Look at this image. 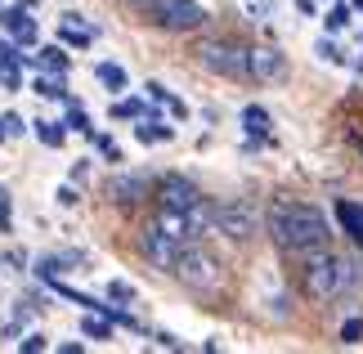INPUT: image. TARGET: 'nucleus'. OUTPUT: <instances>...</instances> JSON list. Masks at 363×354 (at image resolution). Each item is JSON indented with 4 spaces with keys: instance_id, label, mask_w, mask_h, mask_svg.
Instances as JSON below:
<instances>
[{
    "instance_id": "1",
    "label": "nucleus",
    "mask_w": 363,
    "mask_h": 354,
    "mask_svg": "<svg viewBox=\"0 0 363 354\" xmlns=\"http://www.w3.org/2000/svg\"><path fill=\"white\" fill-rule=\"evenodd\" d=\"M264 233H269L274 247L287 251V256H305V251L332 243L328 216L318 206L301 202V197H274L269 211H264Z\"/></svg>"
},
{
    "instance_id": "2",
    "label": "nucleus",
    "mask_w": 363,
    "mask_h": 354,
    "mask_svg": "<svg viewBox=\"0 0 363 354\" xmlns=\"http://www.w3.org/2000/svg\"><path fill=\"white\" fill-rule=\"evenodd\" d=\"M359 282V269L350 256H341V251H332L328 247H314V251H305L301 256V287L310 301L318 305H328V301H337V296H345Z\"/></svg>"
},
{
    "instance_id": "3",
    "label": "nucleus",
    "mask_w": 363,
    "mask_h": 354,
    "mask_svg": "<svg viewBox=\"0 0 363 354\" xmlns=\"http://www.w3.org/2000/svg\"><path fill=\"white\" fill-rule=\"evenodd\" d=\"M171 274L184 282L189 292H220V287H225V265H220L206 247H198V243H189L184 251H179V260H175Z\"/></svg>"
},
{
    "instance_id": "4",
    "label": "nucleus",
    "mask_w": 363,
    "mask_h": 354,
    "mask_svg": "<svg viewBox=\"0 0 363 354\" xmlns=\"http://www.w3.org/2000/svg\"><path fill=\"white\" fill-rule=\"evenodd\" d=\"M193 59H198L206 72L225 77V81H247V45H238V40L206 36V40H198Z\"/></svg>"
},
{
    "instance_id": "5",
    "label": "nucleus",
    "mask_w": 363,
    "mask_h": 354,
    "mask_svg": "<svg viewBox=\"0 0 363 354\" xmlns=\"http://www.w3.org/2000/svg\"><path fill=\"white\" fill-rule=\"evenodd\" d=\"M211 229L225 233L229 243H251L260 233V216L247 202H216L211 206Z\"/></svg>"
},
{
    "instance_id": "6",
    "label": "nucleus",
    "mask_w": 363,
    "mask_h": 354,
    "mask_svg": "<svg viewBox=\"0 0 363 354\" xmlns=\"http://www.w3.org/2000/svg\"><path fill=\"white\" fill-rule=\"evenodd\" d=\"M148 18L162 27V32H198L206 23V9L198 0H152Z\"/></svg>"
},
{
    "instance_id": "7",
    "label": "nucleus",
    "mask_w": 363,
    "mask_h": 354,
    "mask_svg": "<svg viewBox=\"0 0 363 354\" xmlns=\"http://www.w3.org/2000/svg\"><path fill=\"white\" fill-rule=\"evenodd\" d=\"M184 247H189V243H179V238H171V233H166L157 220H148L144 229H139V251L148 256V265L166 269V274L175 269V260H179V251H184Z\"/></svg>"
},
{
    "instance_id": "8",
    "label": "nucleus",
    "mask_w": 363,
    "mask_h": 354,
    "mask_svg": "<svg viewBox=\"0 0 363 354\" xmlns=\"http://www.w3.org/2000/svg\"><path fill=\"white\" fill-rule=\"evenodd\" d=\"M152 197H157V206H171V211H193L202 202V189L184 175H162L157 189H152Z\"/></svg>"
},
{
    "instance_id": "9",
    "label": "nucleus",
    "mask_w": 363,
    "mask_h": 354,
    "mask_svg": "<svg viewBox=\"0 0 363 354\" xmlns=\"http://www.w3.org/2000/svg\"><path fill=\"white\" fill-rule=\"evenodd\" d=\"M287 54L274 45H247V81H283Z\"/></svg>"
},
{
    "instance_id": "10",
    "label": "nucleus",
    "mask_w": 363,
    "mask_h": 354,
    "mask_svg": "<svg viewBox=\"0 0 363 354\" xmlns=\"http://www.w3.org/2000/svg\"><path fill=\"white\" fill-rule=\"evenodd\" d=\"M108 197H113L117 206L144 202V197H148V175H125V171H117L113 179H108Z\"/></svg>"
},
{
    "instance_id": "11",
    "label": "nucleus",
    "mask_w": 363,
    "mask_h": 354,
    "mask_svg": "<svg viewBox=\"0 0 363 354\" xmlns=\"http://www.w3.org/2000/svg\"><path fill=\"white\" fill-rule=\"evenodd\" d=\"M337 224H341V233L363 251V202H350V197H341V202H337Z\"/></svg>"
},
{
    "instance_id": "12",
    "label": "nucleus",
    "mask_w": 363,
    "mask_h": 354,
    "mask_svg": "<svg viewBox=\"0 0 363 354\" xmlns=\"http://www.w3.org/2000/svg\"><path fill=\"white\" fill-rule=\"evenodd\" d=\"M0 27H5V32H13L23 45H32V40H36V23H32V13H27V5L5 9V13H0Z\"/></svg>"
},
{
    "instance_id": "13",
    "label": "nucleus",
    "mask_w": 363,
    "mask_h": 354,
    "mask_svg": "<svg viewBox=\"0 0 363 354\" xmlns=\"http://www.w3.org/2000/svg\"><path fill=\"white\" fill-rule=\"evenodd\" d=\"M242 126H247V135H269V131H274V117H269V108L247 104V108H242Z\"/></svg>"
},
{
    "instance_id": "14",
    "label": "nucleus",
    "mask_w": 363,
    "mask_h": 354,
    "mask_svg": "<svg viewBox=\"0 0 363 354\" xmlns=\"http://www.w3.org/2000/svg\"><path fill=\"white\" fill-rule=\"evenodd\" d=\"M94 77H99L108 90H125V86H130V77H125L121 63H94Z\"/></svg>"
},
{
    "instance_id": "15",
    "label": "nucleus",
    "mask_w": 363,
    "mask_h": 354,
    "mask_svg": "<svg viewBox=\"0 0 363 354\" xmlns=\"http://www.w3.org/2000/svg\"><path fill=\"white\" fill-rule=\"evenodd\" d=\"M135 135L144 139V144H166L175 131H171V126H162L157 117H144V126H135Z\"/></svg>"
},
{
    "instance_id": "16",
    "label": "nucleus",
    "mask_w": 363,
    "mask_h": 354,
    "mask_svg": "<svg viewBox=\"0 0 363 354\" xmlns=\"http://www.w3.org/2000/svg\"><path fill=\"white\" fill-rule=\"evenodd\" d=\"M59 36L67 40V45H77V50H86L90 40H94V32H86V27H77V13H67V23L59 27Z\"/></svg>"
},
{
    "instance_id": "17",
    "label": "nucleus",
    "mask_w": 363,
    "mask_h": 354,
    "mask_svg": "<svg viewBox=\"0 0 363 354\" xmlns=\"http://www.w3.org/2000/svg\"><path fill=\"white\" fill-rule=\"evenodd\" d=\"M113 117H121V121L148 117V104H144V99H121V104H113Z\"/></svg>"
},
{
    "instance_id": "18",
    "label": "nucleus",
    "mask_w": 363,
    "mask_h": 354,
    "mask_svg": "<svg viewBox=\"0 0 363 354\" xmlns=\"http://www.w3.org/2000/svg\"><path fill=\"white\" fill-rule=\"evenodd\" d=\"M323 27H328V32H341V27H350V5H341V0H332V9H328Z\"/></svg>"
},
{
    "instance_id": "19",
    "label": "nucleus",
    "mask_w": 363,
    "mask_h": 354,
    "mask_svg": "<svg viewBox=\"0 0 363 354\" xmlns=\"http://www.w3.org/2000/svg\"><path fill=\"white\" fill-rule=\"evenodd\" d=\"M81 332H86V336H94V341H108V336H113V319H86V323H81Z\"/></svg>"
},
{
    "instance_id": "20",
    "label": "nucleus",
    "mask_w": 363,
    "mask_h": 354,
    "mask_svg": "<svg viewBox=\"0 0 363 354\" xmlns=\"http://www.w3.org/2000/svg\"><path fill=\"white\" fill-rule=\"evenodd\" d=\"M36 135H40V144H50V148L63 144V126L59 121H36Z\"/></svg>"
},
{
    "instance_id": "21",
    "label": "nucleus",
    "mask_w": 363,
    "mask_h": 354,
    "mask_svg": "<svg viewBox=\"0 0 363 354\" xmlns=\"http://www.w3.org/2000/svg\"><path fill=\"white\" fill-rule=\"evenodd\" d=\"M314 50H318V59H323V63H337V67L345 63V54H341V45H337V40H328V36H323V40H318V45H314Z\"/></svg>"
},
{
    "instance_id": "22",
    "label": "nucleus",
    "mask_w": 363,
    "mask_h": 354,
    "mask_svg": "<svg viewBox=\"0 0 363 354\" xmlns=\"http://www.w3.org/2000/svg\"><path fill=\"white\" fill-rule=\"evenodd\" d=\"M363 341V319H345L341 323V345H359Z\"/></svg>"
},
{
    "instance_id": "23",
    "label": "nucleus",
    "mask_w": 363,
    "mask_h": 354,
    "mask_svg": "<svg viewBox=\"0 0 363 354\" xmlns=\"http://www.w3.org/2000/svg\"><path fill=\"white\" fill-rule=\"evenodd\" d=\"M108 296H113V301H135V287L121 282V278H113V282H108Z\"/></svg>"
},
{
    "instance_id": "24",
    "label": "nucleus",
    "mask_w": 363,
    "mask_h": 354,
    "mask_svg": "<svg viewBox=\"0 0 363 354\" xmlns=\"http://www.w3.org/2000/svg\"><path fill=\"white\" fill-rule=\"evenodd\" d=\"M40 54H45V67H54L59 77L67 72V54H63V50H40Z\"/></svg>"
},
{
    "instance_id": "25",
    "label": "nucleus",
    "mask_w": 363,
    "mask_h": 354,
    "mask_svg": "<svg viewBox=\"0 0 363 354\" xmlns=\"http://www.w3.org/2000/svg\"><path fill=\"white\" fill-rule=\"evenodd\" d=\"M45 345H50V341H45L40 332H27L23 341H18V350H27V354H36V350H45Z\"/></svg>"
},
{
    "instance_id": "26",
    "label": "nucleus",
    "mask_w": 363,
    "mask_h": 354,
    "mask_svg": "<svg viewBox=\"0 0 363 354\" xmlns=\"http://www.w3.org/2000/svg\"><path fill=\"white\" fill-rule=\"evenodd\" d=\"M67 126H72V131H86V135H94V131H90V117H86L81 108H72V112H67Z\"/></svg>"
},
{
    "instance_id": "27",
    "label": "nucleus",
    "mask_w": 363,
    "mask_h": 354,
    "mask_svg": "<svg viewBox=\"0 0 363 354\" xmlns=\"http://www.w3.org/2000/svg\"><path fill=\"white\" fill-rule=\"evenodd\" d=\"M94 144H99V153H104L108 162H121V148H117V144H113V139H108V135H99V139H94Z\"/></svg>"
},
{
    "instance_id": "28",
    "label": "nucleus",
    "mask_w": 363,
    "mask_h": 354,
    "mask_svg": "<svg viewBox=\"0 0 363 354\" xmlns=\"http://www.w3.org/2000/svg\"><path fill=\"white\" fill-rule=\"evenodd\" d=\"M36 94H45V99H63V86H59V81H36Z\"/></svg>"
},
{
    "instance_id": "29",
    "label": "nucleus",
    "mask_w": 363,
    "mask_h": 354,
    "mask_svg": "<svg viewBox=\"0 0 363 354\" xmlns=\"http://www.w3.org/2000/svg\"><path fill=\"white\" fill-rule=\"evenodd\" d=\"M144 90H148V99H152V104H166V94H171V90H166V86H162V81H148V86H144Z\"/></svg>"
},
{
    "instance_id": "30",
    "label": "nucleus",
    "mask_w": 363,
    "mask_h": 354,
    "mask_svg": "<svg viewBox=\"0 0 363 354\" xmlns=\"http://www.w3.org/2000/svg\"><path fill=\"white\" fill-rule=\"evenodd\" d=\"M0 126H5V135H23V131H27L23 117H13V112H9V117H0Z\"/></svg>"
},
{
    "instance_id": "31",
    "label": "nucleus",
    "mask_w": 363,
    "mask_h": 354,
    "mask_svg": "<svg viewBox=\"0 0 363 354\" xmlns=\"http://www.w3.org/2000/svg\"><path fill=\"white\" fill-rule=\"evenodd\" d=\"M59 202H63V206H77V202H81V197H77V189H72V184H63V189H59Z\"/></svg>"
},
{
    "instance_id": "32",
    "label": "nucleus",
    "mask_w": 363,
    "mask_h": 354,
    "mask_svg": "<svg viewBox=\"0 0 363 354\" xmlns=\"http://www.w3.org/2000/svg\"><path fill=\"white\" fill-rule=\"evenodd\" d=\"M157 345H162V350H184V341H175L171 332H157Z\"/></svg>"
},
{
    "instance_id": "33",
    "label": "nucleus",
    "mask_w": 363,
    "mask_h": 354,
    "mask_svg": "<svg viewBox=\"0 0 363 354\" xmlns=\"http://www.w3.org/2000/svg\"><path fill=\"white\" fill-rule=\"evenodd\" d=\"M125 5H130V9H144V13H148V9H152V0H125Z\"/></svg>"
},
{
    "instance_id": "34",
    "label": "nucleus",
    "mask_w": 363,
    "mask_h": 354,
    "mask_svg": "<svg viewBox=\"0 0 363 354\" xmlns=\"http://www.w3.org/2000/svg\"><path fill=\"white\" fill-rule=\"evenodd\" d=\"M354 148H359V157H363V135H354Z\"/></svg>"
},
{
    "instance_id": "35",
    "label": "nucleus",
    "mask_w": 363,
    "mask_h": 354,
    "mask_svg": "<svg viewBox=\"0 0 363 354\" xmlns=\"http://www.w3.org/2000/svg\"><path fill=\"white\" fill-rule=\"evenodd\" d=\"M350 67H354V72H359V77H363V59H354V63H350Z\"/></svg>"
},
{
    "instance_id": "36",
    "label": "nucleus",
    "mask_w": 363,
    "mask_h": 354,
    "mask_svg": "<svg viewBox=\"0 0 363 354\" xmlns=\"http://www.w3.org/2000/svg\"><path fill=\"white\" fill-rule=\"evenodd\" d=\"M0 206H9V202H5V189H0Z\"/></svg>"
},
{
    "instance_id": "37",
    "label": "nucleus",
    "mask_w": 363,
    "mask_h": 354,
    "mask_svg": "<svg viewBox=\"0 0 363 354\" xmlns=\"http://www.w3.org/2000/svg\"><path fill=\"white\" fill-rule=\"evenodd\" d=\"M0 139H5V126H0Z\"/></svg>"
}]
</instances>
